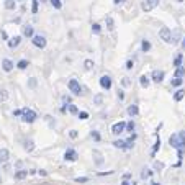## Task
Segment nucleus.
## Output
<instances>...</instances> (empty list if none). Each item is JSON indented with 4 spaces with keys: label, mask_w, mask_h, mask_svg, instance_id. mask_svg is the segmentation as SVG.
I'll use <instances>...</instances> for the list:
<instances>
[{
    "label": "nucleus",
    "mask_w": 185,
    "mask_h": 185,
    "mask_svg": "<svg viewBox=\"0 0 185 185\" xmlns=\"http://www.w3.org/2000/svg\"><path fill=\"white\" fill-rule=\"evenodd\" d=\"M67 87H69L70 92H72V95H75V97L82 95V87H80V84L75 79H70L69 80V82H67Z\"/></svg>",
    "instance_id": "obj_1"
},
{
    "label": "nucleus",
    "mask_w": 185,
    "mask_h": 185,
    "mask_svg": "<svg viewBox=\"0 0 185 185\" xmlns=\"http://www.w3.org/2000/svg\"><path fill=\"white\" fill-rule=\"evenodd\" d=\"M31 43L36 46L38 49H44L46 44H48V41H46V38L43 36V35H35V36L31 38Z\"/></svg>",
    "instance_id": "obj_2"
},
{
    "label": "nucleus",
    "mask_w": 185,
    "mask_h": 185,
    "mask_svg": "<svg viewBox=\"0 0 185 185\" xmlns=\"http://www.w3.org/2000/svg\"><path fill=\"white\" fill-rule=\"evenodd\" d=\"M36 113L31 110V108H23V115H21V120L25 123H33L36 120Z\"/></svg>",
    "instance_id": "obj_3"
},
{
    "label": "nucleus",
    "mask_w": 185,
    "mask_h": 185,
    "mask_svg": "<svg viewBox=\"0 0 185 185\" xmlns=\"http://www.w3.org/2000/svg\"><path fill=\"white\" fill-rule=\"evenodd\" d=\"M159 2H160V0H144V2L141 3V10H143V12L154 10V8L159 5Z\"/></svg>",
    "instance_id": "obj_4"
},
{
    "label": "nucleus",
    "mask_w": 185,
    "mask_h": 185,
    "mask_svg": "<svg viewBox=\"0 0 185 185\" xmlns=\"http://www.w3.org/2000/svg\"><path fill=\"white\" fill-rule=\"evenodd\" d=\"M159 38L164 43H172V31H170L167 26H162V28H160V31H159Z\"/></svg>",
    "instance_id": "obj_5"
},
{
    "label": "nucleus",
    "mask_w": 185,
    "mask_h": 185,
    "mask_svg": "<svg viewBox=\"0 0 185 185\" xmlns=\"http://www.w3.org/2000/svg\"><path fill=\"white\" fill-rule=\"evenodd\" d=\"M126 131V123L125 121H118V123H115V125L111 126V133L115 136H120L121 133H125Z\"/></svg>",
    "instance_id": "obj_6"
},
{
    "label": "nucleus",
    "mask_w": 185,
    "mask_h": 185,
    "mask_svg": "<svg viewBox=\"0 0 185 185\" xmlns=\"http://www.w3.org/2000/svg\"><path fill=\"white\" fill-rule=\"evenodd\" d=\"M77 157H79L77 151L72 149V148H69V149L64 153V160H66V162H74V160H77Z\"/></svg>",
    "instance_id": "obj_7"
},
{
    "label": "nucleus",
    "mask_w": 185,
    "mask_h": 185,
    "mask_svg": "<svg viewBox=\"0 0 185 185\" xmlns=\"http://www.w3.org/2000/svg\"><path fill=\"white\" fill-rule=\"evenodd\" d=\"M98 82H100V87H102L103 90H110V89H111V85H113L110 75H102Z\"/></svg>",
    "instance_id": "obj_8"
},
{
    "label": "nucleus",
    "mask_w": 185,
    "mask_h": 185,
    "mask_svg": "<svg viewBox=\"0 0 185 185\" xmlns=\"http://www.w3.org/2000/svg\"><path fill=\"white\" fill-rule=\"evenodd\" d=\"M164 77H165L164 70H159V69L153 70V74H151V80H154L156 84H160V82L164 80Z\"/></svg>",
    "instance_id": "obj_9"
},
{
    "label": "nucleus",
    "mask_w": 185,
    "mask_h": 185,
    "mask_svg": "<svg viewBox=\"0 0 185 185\" xmlns=\"http://www.w3.org/2000/svg\"><path fill=\"white\" fill-rule=\"evenodd\" d=\"M92 156H93V162H95V165H98V167H100V165H103V162H105V159H103V156H102V153L100 151H93L92 153Z\"/></svg>",
    "instance_id": "obj_10"
},
{
    "label": "nucleus",
    "mask_w": 185,
    "mask_h": 185,
    "mask_svg": "<svg viewBox=\"0 0 185 185\" xmlns=\"http://www.w3.org/2000/svg\"><path fill=\"white\" fill-rule=\"evenodd\" d=\"M7 43H8V48L10 49H17L18 46H20V43H21V36H13Z\"/></svg>",
    "instance_id": "obj_11"
},
{
    "label": "nucleus",
    "mask_w": 185,
    "mask_h": 185,
    "mask_svg": "<svg viewBox=\"0 0 185 185\" xmlns=\"http://www.w3.org/2000/svg\"><path fill=\"white\" fill-rule=\"evenodd\" d=\"M169 144H170V148H174V149H180V141H179V134H177V133H175V134H170Z\"/></svg>",
    "instance_id": "obj_12"
},
{
    "label": "nucleus",
    "mask_w": 185,
    "mask_h": 185,
    "mask_svg": "<svg viewBox=\"0 0 185 185\" xmlns=\"http://www.w3.org/2000/svg\"><path fill=\"white\" fill-rule=\"evenodd\" d=\"M23 36L28 38V40H31V38L35 36V28H33L31 25H25L23 26Z\"/></svg>",
    "instance_id": "obj_13"
},
{
    "label": "nucleus",
    "mask_w": 185,
    "mask_h": 185,
    "mask_svg": "<svg viewBox=\"0 0 185 185\" xmlns=\"http://www.w3.org/2000/svg\"><path fill=\"white\" fill-rule=\"evenodd\" d=\"M8 160H10V153H8V149L2 148L0 149V164H7Z\"/></svg>",
    "instance_id": "obj_14"
},
{
    "label": "nucleus",
    "mask_w": 185,
    "mask_h": 185,
    "mask_svg": "<svg viewBox=\"0 0 185 185\" xmlns=\"http://www.w3.org/2000/svg\"><path fill=\"white\" fill-rule=\"evenodd\" d=\"M13 67H15V64H13L10 59H7V58H5V59H2V69L5 70V72H12Z\"/></svg>",
    "instance_id": "obj_15"
},
{
    "label": "nucleus",
    "mask_w": 185,
    "mask_h": 185,
    "mask_svg": "<svg viewBox=\"0 0 185 185\" xmlns=\"http://www.w3.org/2000/svg\"><path fill=\"white\" fill-rule=\"evenodd\" d=\"M128 115H130L131 118H134V116H138V115H139V107H138L136 105V103H131V105L130 107H128Z\"/></svg>",
    "instance_id": "obj_16"
},
{
    "label": "nucleus",
    "mask_w": 185,
    "mask_h": 185,
    "mask_svg": "<svg viewBox=\"0 0 185 185\" xmlns=\"http://www.w3.org/2000/svg\"><path fill=\"white\" fill-rule=\"evenodd\" d=\"M28 170L26 169H20V170H17L15 172V175H13V177H15V180H23V179H26L28 177Z\"/></svg>",
    "instance_id": "obj_17"
},
{
    "label": "nucleus",
    "mask_w": 185,
    "mask_h": 185,
    "mask_svg": "<svg viewBox=\"0 0 185 185\" xmlns=\"http://www.w3.org/2000/svg\"><path fill=\"white\" fill-rule=\"evenodd\" d=\"M23 149H25L26 153H33V151H35V143H33L31 139L23 141Z\"/></svg>",
    "instance_id": "obj_18"
},
{
    "label": "nucleus",
    "mask_w": 185,
    "mask_h": 185,
    "mask_svg": "<svg viewBox=\"0 0 185 185\" xmlns=\"http://www.w3.org/2000/svg\"><path fill=\"white\" fill-rule=\"evenodd\" d=\"M149 84H151V77H149V75H141V77H139V85L143 89H148Z\"/></svg>",
    "instance_id": "obj_19"
},
{
    "label": "nucleus",
    "mask_w": 185,
    "mask_h": 185,
    "mask_svg": "<svg viewBox=\"0 0 185 185\" xmlns=\"http://www.w3.org/2000/svg\"><path fill=\"white\" fill-rule=\"evenodd\" d=\"M105 25H107V30L108 31H113V30H115V21H113V17L111 15L105 17Z\"/></svg>",
    "instance_id": "obj_20"
},
{
    "label": "nucleus",
    "mask_w": 185,
    "mask_h": 185,
    "mask_svg": "<svg viewBox=\"0 0 185 185\" xmlns=\"http://www.w3.org/2000/svg\"><path fill=\"white\" fill-rule=\"evenodd\" d=\"M3 7H5V10H15L17 2L15 0H3Z\"/></svg>",
    "instance_id": "obj_21"
},
{
    "label": "nucleus",
    "mask_w": 185,
    "mask_h": 185,
    "mask_svg": "<svg viewBox=\"0 0 185 185\" xmlns=\"http://www.w3.org/2000/svg\"><path fill=\"white\" fill-rule=\"evenodd\" d=\"M174 77H179V79H183V77H185V67H183V66H180V67H175Z\"/></svg>",
    "instance_id": "obj_22"
},
{
    "label": "nucleus",
    "mask_w": 185,
    "mask_h": 185,
    "mask_svg": "<svg viewBox=\"0 0 185 185\" xmlns=\"http://www.w3.org/2000/svg\"><path fill=\"white\" fill-rule=\"evenodd\" d=\"M149 49H151V41L149 40H143V41H141V51H143V53H148Z\"/></svg>",
    "instance_id": "obj_23"
},
{
    "label": "nucleus",
    "mask_w": 185,
    "mask_h": 185,
    "mask_svg": "<svg viewBox=\"0 0 185 185\" xmlns=\"http://www.w3.org/2000/svg\"><path fill=\"white\" fill-rule=\"evenodd\" d=\"M28 66H30V61H28V59H20V61L17 62V67L21 69V70H25Z\"/></svg>",
    "instance_id": "obj_24"
},
{
    "label": "nucleus",
    "mask_w": 185,
    "mask_h": 185,
    "mask_svg": "<svg viewBox=\"0 0 185 185\" xmlns=\"http://www.w3.org/2000/svg\"><path fill=\"white\" fill-rule=\"evenodd\" d=\"M113 146H115L116 149H125V151H126V141H123V139L113 141Z\"/></svg>",
    "instance_id": "obj_25"
},
{
    "label": "nucleus",
    "mask_w": 185,
    "mask_h": 185,
    "mask_svg": "<svg viewBox=\"0 0 185 185\" xmlns=\"http://www.w3.org/2000/svg\"><path fill=\"white\" fill-rule=\"evenodd\" d=\"M66 108H67V111L70 113V115H77L79 113V108L74 105V103H67V105H66Z\"/></svg>",
    "instance_id": "obj_26"
},
{
    "label": "nucleus",
    "mask_w": 185,
    "mask_h": 185,
    "mask_svg": "<svg viewBox=\"0 0 185 185\" xmlns=\"http://www.w3.org/2000/svg\"><path fill=\"white\" fill-rule=\"evenodd\" d=\"M183 95H185V90L179 89L177 92L174 93V100H175V102H180V100H182V98H183Z\"/></svg>",
    "instance_id": "obj_27"
},
{
    "label": "nucleus",
    "mask_w": 185,
    "mask_h": 185,
    "mask_svg": "<svg viewBox=\"0 0 185 185\" xmlns=\"http://www.w3.org/2000/svg\"><path fill=\"white\" fill-rule=\"evenodd\" d=\"M160 149V138L157 136V139H156V143H154V146H153V156H156V153H157V151Z\"/></svg>",
    "instance_id": "obj_28"
},
{
    "label": "nucleus",
    "mask_w": 185,
    "mask_h": 185,
    "mask_svg": "<svg viewBox=\"0 0 185 185\" xmlns=\"http://www.w3.org/2000/svg\"><path fill=\"white\" fill-rule=\"evenodd\" d=\"M182 84H183V79H179V77H174L170 80V85H172V87H180Z\"/></svg>",
    "instance_id": "obj_29"
},
{
    "label": "nucleus",
    "mask_w": 185,
    "mask_h": 185,
    "mask_svg": "<svg viewBox=\"0 0 185 185\" xmlns=\"http://www.w3.org/2000/svg\"><path fill=\"white\" fill-rule=\"evenodd\" d=\"M103 103V95L102 93H97L95 97H93V105H102Z\"/></svg>",
    "instance_id": "obj_30"
},
{
    "label": "nucleus",
    "mask_w": 185,
    "mask_h": 185,
    "mask_svg": "<svg viewBox=\"0 0 185 185\" xmlns=\"http://www.w3.org/2000/svg\"><path fill=\"white\" fill-rule=\"evenodd\" d=\"M93 66H95V64H93V61H92V59H85V61H84V67L87 69V70H92V69H93Z\"/></svg>",
    "instance_id": "obj_31"
},
{
    "label": "nucleus",
    "mask_w": 185,
    "mask_h": 185,
    "mask_svg": "<svg viewBox=\"0 0 185 185\" xmlns=\"http://www.w3.org/2000/svg\"><path fill=\"white\" fill-rule=\"evenodd\" d=\"M154 174V170H149V169H143V172H141V179H149L151 175Z\"/></svg>",
    "instance_id": "obj_32"
},
{
    "label": "nucleus",
    "mask_w": 185,
    "mask_h": 185,
    "mask_svg": "<svg viewBox=\"0 0 185 185\" xmlns=\"http://www.w3.org/2000/svg\"><path fill=\"white\" fill-rule=\"evenodd\" d=\"M177 134H179V141H180V148L185 149V131H180Z\"/></svg>",
    "instance_id": "obj_33"
},
{
    "label": "nucleus",
    "mask_w": 185,
    "mask_h": 185,
    "mask_svg": "<svg viewBox=\"0 0 185 185\" xmlns=\"http://www.w3.org/2000/svg\"><path fill=\"white\" fill-rule=\"evenodd\" d=\"M182 59H183L182 54H177V56H175V59H174V66H175V67H180V66H182Z\"/></svg>",
    "instance_id": "obj_34"
},
{
    "label": "nucleus",
    "mask_w": 185,
    "mask_h": 185,
    "mask_svg": "<svg viewBox=\"0 0 185 185\" xmlns=\"http://www.w3.org/2000/svg\"><path fill=\"white\" fill-rule=\"evenodd\" d=\"M92 33H93V35H100V33H102V26L98 25V23H93V25H92Z\"/></svg>",
    "instance_id": "obj_35"
},
{
    "label": "nucleus",
    "mask_w": 185,
    "mask_h": 185,
    "mask_svg": "<svg viewBox=\"0 0 185 185\" xmlns=\"http://www.w3.org/2000/svg\"><path fill=\"white\" fill-rule=\"evenodd\" d=\"M49 2L56 10H61V8H62V2H61V0H49Z\"/></svg>",
    "instance_id": "obj_36"
},
{
    "label": "nucleus",
    "mask_w": 185,
    "mask_h": 185,
    "mask_svg": "<svg viewBox=\"0 0 185 185\" xmlns=\"http://www.w3.org/2000/svg\"><path fill=\"white\" fill-rule=\"evenodd\" d=\"M136 130V125H134V121H128L126 123V131H130V133H133V131H134Z\"/></svg>",
    "instance_id": "obj_37"
},
{
    "label": "nucleus",
    "mask_w": 185,
    "mask_h": 185,
    "mask_svg": "<svg viewBox=\"0 0 185 185\" xmlns=\"http://www.w3.org/2000/svg\"><path fill=\"white\" fill-rule=\"evenodd\" d=\"M179 40H180V31L175 30V31L172 33V43L175 44V43H179Z\"/></svg>",
    "instance_id": "obj_38"
},
{
    "label": "nucleus",
    "mask_w": 185,
    "mask_h": 185,
    "mask_svg": "<svg viewBox=\"0 0 185 185\" xmlns=\"http://www.w3.org/2000/svg\"><path fill=\"white\" fill-rule=\"evenodd\" d=\"M36 85H38L36 77H31L30 80H28V87H30V89H36Z\"/></svg>",
    "instance_id": "obj_39"
},
{
    "label": "nucleus",
    "mask_w": 185,
    "mask_h": 185,
    "mask_svg": "<svg viewBox=\"0 0 185 185\" xmlns=\"http://www.w3.org/2000/svg\"><path fill=\"white\" fill-rule=\"evenodd\" d=\"M8 98V92L7 90H0V102H5Z\"/></svg>",
    "instance_id": "obj_40"
},
{
    "label": "nucleus",
    "mask_w": 185,
    "mask_h": 185,
    "mask_svg": "<svg viewBox=\"0 0 185 185\" xmlns=\"http://www.w3.org/2000/svg\"><path fill=\"white\" fill-rule=\"evenodd\" d=\"M125 67H126L128 70H131L133 67H134V61H133V59H128L126 64H125Z\"/></svg>",
    "instance_id": "obj_41"
},
{
    "label": "nucleus",
    "mask_w": 185,
    "mask_h": 185,
    "mask_svg": "<svg viewBox=\"0 0 185 185\" xmlns=\"http://www.w3.org/2000/svg\"><path fill=\"white\" fill-rule=\"evenodd\" d=\"M31 13H38V0L31 2Z\"/></svg>",
    "instance_id": "obj_42"
},
{
    "label": "nucleus",
    "mask_w": 185,
    "mask_h": 185,
    "mask_svg": "<svg viewBox=\"0 0 185 185\" xmlns=\"http://www.w3.org/2000/svg\"><path fill=\"white\" fill-rule=\"evenodd\" d=\"M74 182H77V183H85V182H89V177H75Z\"/></svg>",
    "instance_id": "obj_43"
},
{
    "label": "nucleus",
    "mask_w": 185,
    "mask_h": 185,
    "mask_svg": "<svg viewBox=\"0 0 185 185\" xmlns=\"http://www.w3.org/2000/svg\"><path fill=\"white\" fill-rule=\"evenodd\" d=\"M90 136H92L95 141H100L102 139V136H100V133H98V131H92V133H90Z\"/></svg>",
    "instance_id": "obj_44"
},
{
    "label": "nucleus",
    "mask_w": 185,
    "mask_h": 185,
    "mask_svg": "<svg viewBox=\"0 0 185 185\" xmlns=\"http://www.w3.org/2000/svg\"><path fill=\"white\" fill-rule=\"evenodd\" d=\"M121 84H123V87H130V85H131L130 77H123V79H121Z\"/></svg>",
    "instance_id": "obj_45"
},
{
    "label": "nucleus",
    "mask_w": 185,
    "mask_h": 185,
    "mask_svg": "<svg viewBox=\"0 0 185 185\" xmlns=\"http://www.w3.org/2000/svg\"><path fill=\"white\" fill-rule=\"evenodd\" d=\"M77 116H79V120H87V118H89V113L87 111H79Z\"/></svg>",
    "instance_id": "obj_46"
},
{
    "label": "nucleus",
    "mask_w": 185,
    "mask_h": 185,
    "mask_svg": "<svg viewBox=\"0 0 185 185\" xmlns=\"http://www.w3.org/2000/svg\"><path fill=\"white\" fill-rule=\"evenodd\" d=\"M154 169L156 170H162L164 169V162H154Z\"/></svg>",
    "instance_id": "obj_47"
},
{
    "label": "nucleus",
    "mask_w": 185,
    "mask_h": 185,
    "mask_svg": "<svg viewBox=\"0 0 185 185\" xmlns=\"http://www.w3.org/2000/svg\"><path fill=\"white\" fill-rule=\"evenodd\" d=\"M118 100L120 102L125 100V92H123V90H118Z\"/></svg>",
    "instance_id": "obj_48"
},
{
    "label": "nucleus",
    "mask_w": 185,
    "mask_h": 185,
    "mask_svg": "<svg viewBox=\"0 0 185 185\" xmlns=\"http://www.w3.org/2000/svg\"><path fill=\"white\" fill-rule=\"evenodd\" d=\"M69 136H70V138H72V139H75V138H77V136H79V133H77V131H75V130H72V131H69Z\"/></svg>",
    "instance_id": "obj_49"
},
{
    "label": "nucleus",
    "mask_w": 185,
    "mask_h": 185,
    "mask_svg": "<svg viewBox=\"0 0 185 185\" xmlns=\"http://www.w3.org/2000/svg\"><path fill=\"white\" fill-rule=\"evenodd\" d=\"M12 115H13V116H21V115H23V110H13Z\"/></svg>",
    "instance_id": "obj_50"
},
{
    "label": "nucleus",
    "mask_w": 185,
    "mask_h": 185,
    "mask_svg": "<svg viewBox=\"0 0 185 185\" xmlns=\"http://www.w3.org/2000/svg\"><path fill=\"white\" fill-rule=\"evenodd\" d=\"M0 35H2L3 41H8V35H7V31H5V30H2V33H0Z\"/></svg>",
    "instance_id": "obj_51"
},
{
    "label": "nucleus",
    "mask_w": 185,
    "mask_h": 185,
    "mask_svg": "<svg viewBox=\"0 0 185 185\" xmlns=\"http://www.w3.org/2000/svg\"><path fill=\"white\" fill-rule=\"evenodd\" d=\"M38 174H40V175H43V177H46V175H48V172H46V170H43V169H40V170H38Z\"/></svg>",
    "instance_id": "obj_52"
},
{
    "label": "nucleus",
    "mask_w": 185,
    "mask_h": 185,
    "mask_svg": "<svg viewBox=\"0 0 185 185\" xmlns=\"http://www.w3.org/2000/svg\"><path fill=\"white\" fill-rule=\"evenodd\" d=\"M113 174V170H107V172H98V175H110Z\"/></svg>",
    "instance_id": "obj_53"
},
{
    "label": "nucleus",
    "mask_w": 185,
    "mask_h": 185,
    "mask_svg": "<svg viewBox=\"0 0 185 185\" xmlns=\"http://www.w3.org/2000/svg\"><path fill=\"white\" fill-rule=\"evenodd\" d=\"M62 102H64V103H70V97H66V95H64V97H62Z\"/></svg>",
    "instance_id": "obj_54"
},
{
    "label": "nucleus",
    "mask_w": 185,
    "mask_h": 185,
    "mask_svg": "<svg viewBox=\"0 0 185 185\" xmlns=\"http://www.w3.org/2000/svg\"><path fill=\"white\" fill-rule=\"evenodd\" d=\"M125 2V0H113V3H115V5H120V3H123Z\"/></svg>",
    "instance_id": "obj_55"
},
{
    "label": "nucleus",
    "mask_w": 185,
    "mask_h": 185,
    "mask_svg": "<svg viewBox=\"0 0 185 185\" xmlns=\"http://www.w3.org/2000/svg\"><path fill=\"white\" fill-rule=\"evenodd\" d=\"M123 179H125V180H128V179H131V174H130V172H128V174H125V175H123Z\"/></svg>",
    "instance_id": "obj_56"
},
{
    "label": "nucleus",
    "mask_w": 185,
    "mask_h": 185,
    "mask_svg": "<svg viewBox=\"0 0 185 185\" xmlns=\"http://www.w3.org/2000/svg\"><path fill=\"white\" fill-rule=\"evenodd\" d=\"M121 185H131V182H128V180H123Z\"/></svg>",
    "instance_id": "obj_57"
},
{
    "label": "nucleus",
    "mask_w": 185,
    "mask_h": 185,
    "mask_svg": "<svg viewBox=\"0 0 185 185\" xmlns=\"http://www.w3.org/2000/svg\"><path fill=\"white\" fill-rule=\"evenodd\" d=\"M182 49H185V38H183V41H182Z\"/></svg>",
    "instance_id": "obj_58"
},
{
    "label": "nucleus",
    "mask_w": 185,
    "mask_h": 185,
    "mask_svg": "<svg viewBox=\"0 0 185 185\" xmlns=\"http://www.w3.org/2000/svg\"><path fill=\"white\" fill-rule=\"evenodd\" d=\"M38 185H51V183H48V182H43V183H38Z\"/></svg>",
    "instance_id": "obj_59"
},
{
    "label": "nucleus",
    "mask_w": 185,
    "mask_h": 185,
    "mask_svg": "<svg viewBox=\"0 0 185 185\" xmlns=\"http://www.w3.org/2000/svg\"><path fill=\"white\" fill-rule=\"evenodd\" d=\"M151 183H153V185H160L159 182H151Z\"/></svg>",
    "instance_id": "obj_60"
},
{
    "label": "nucleus",
    "mask_w": 185,
    "mask_h": 185,
    "mask_svg": "<svg viewBox=\"0 0 185 185\" xmlns=\"http://www.w3.org/2000/svg\"><path fill=\"white\" fill-rule=\"evenodd\" d=\"M177 2H183V0H177Z\"/></svg>",
    "instance_id": "obj_61"
},
{
    "label": "nucleus",
    "mask_w": 185,
    "mask_h": 185,
    "mask_svg": "<svg viewBox=\"0 0 185 185\" xmlns=\"http://www.w3.org/2000/svg\"><path fill=\"white\" fill-rule=\"evenodd\" d=\"M0 183H2V177H0Z\"/></svg>",
    "instance_id": "obj_62"
}]
</instances>
